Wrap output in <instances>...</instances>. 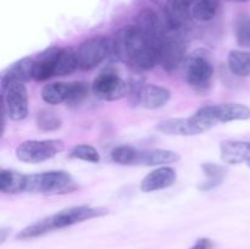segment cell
<instances>
[{
  "label": "cell",
  "instance_id": "1",
  "mask_svg": "<svg viewBox=\"0 0 250 249\" xmlns=\"http://www.w3.org/2000/svg\"><path fill=\"white\" fill-rule=\"evenodd\" d=\"M114 55L138 70H150L160 63L159 44L137 24L126 26L117 32L114 38Z\"/></svg>",
  "mask_w": 250,
  "mask_h": 249
},
{
  "label": "cell",
  "instance_id": "2",
  "mask_svg": "<svg viewBox=\"0 0 250 249\" xmlns=\"http://www.w3.org/2000/svg\"><path fill=\"white\" fill-rule=\"evenodd\" d=\"M77 188L72 176L65 171H48L27 176L26 192L66 194Z\"/></svg>",
  "mask_w": 250,
  "mask_h": 249
},
{
  "label": "cell",
  "instance_id": "3",
  "mask_svg": "<svg viewBox=\"0 0 250 249\" xmlns=\"http://www.w3.org/2000/svg\"><path fill=\"white\" fill-rule=\"evenodd\" d=\"M78 68L93 70L109 56L114 55V39L105 36H97L85 39L76 49Z\"/></svg>",
  "mask_w": 250,
  "mask_h": 249
},
{
  "label": "cell",
  "instance_id": "4",
  "mask_svg": "<svg viewBox=\"0 0 250 249\" xmlns=\"http://www.w3.org/2000/svg\"><path fill=\"white\" fill-rule=\"evenodd\" d=\"M65 149L61 139H31L20 144L16 148V156L26 164H39L54 158Z\"/></svg>",
  "mask_w": 250,
  "mask_h": 249
},
{
  "label": "cell",
  "instance_id": "5",
  "mask_svg": "<svg viewBox=\"0 0 250 249\" xmlns=\"http://www.w3.org/2000/svg\"><path fill=\"white\" fill-rule=\"evenodd\" d=\"M107 209L105 208H94L88 207V205H80V207H71L58 211L56 214L50 215L45 217L46 229L49 232H53L55 229L66 228L72 225L80 224V222L87 221V220L95 219V217L104 216L107 214Z\"/></svg>",
  "mask_w": 250,
  "mask_h": 249
},
{
  "label": "cell",
  "instance_id": "6",
  "mask_svg": "<svg viewBox=\"0 0 250 249\" xmlns=\"http://www.w3.org/2000/svg\"><path fill=\"white\" fill-rule=\"evenodd\" d=\"M4 112L12 121H22L28 116L29 103L26 85L22 82H11L1 87Z\"/></svg>",
  "mask_w": 250,
  "mask_h": 249
},
{
  "label": "cell",
  "instance_id": "7",
  "mask_svg": "<svg viewBox=\"0 0 250 249\" xmlns=\"http://www.w3.org/2000/svg\"><path fill=\"white\" fill-rule=\"evenodd\" d=\"M93 95L104 102H115L128 95V82L119 73L106 70L98 75L90 87Z\"/></svg>",
  "mask_w": 250,
  "mask_h": 249
},
{
  "label": "cell",
  "instance_id": "8",
  "mask_svg": "<svg viewBox=\"0 0 250 249\" xmlns=\"http://www.w3.org/2000/svg\"><path fill=\"white\" fill-rule=\"evenodd\" d=\"M187 43L185 33H173L167 32L159 45V55L163 68L167 72H173L182 63L186 58Z\"/></svg>",
  "mask_w": 250,
  "mask_h": 249
},
{
  "label": "cell",
  "instance_id": "9",
  "mask_svg": "<svg viewBox=\"0 0 250 249\" xmlns=\"http://www.w3.org/2000/svg\"><path fill=\"white\" fill-rule=\"evenodd\" d=\"M214 77V66L204 54L194 53L185 63V78L189 85L198 90L210 87Z\"/></svg>",
  "mask_w": 250,
  "mask_h": 249
},
{
  "label": "cell",
  "instance_id": "10",
  "mask_svg": "<svg viewBox=\"0 0 250 249\" xmlns=\"http://www.w3.org/2000/svg\"><path fill=\"white\" fill-rule=\"evenodd\" d=\"M171 92L168 88L158 84H144L139 92L134 105H141L144 109L155 110L163 107L170 102Z\"/></svg>",
  "mask_w": 250,
  "mask_h": 249
},
{
  "label": "cell",
  "instance_id": "11",
  "mask_svg": "<svg viewBox=\"0 0 250 249\" xmlns=\"http://www.w3.org/2000/svg\"><path fill=\"white\" fill-rule=\"evenodd\" d=\"M177 180V173L170 166H159L149 172L141 182V190L144 193L156 192L171 187Z\"/></svg>",
  "mask_w": 250,
  "mask_h": 249
},
{
  "label": "cell",
  "instance_id": "12",
  "mask_svg": "<svg viewBox=\"0 0 250 249\" xmlns=\"http://www.w3.org/2000/svg\"><path fill=\"white\" fill-rule=\"evenodd\" d=\"M33 68H34V59L26 56L16 62L11 63L6 70L2 72L0 84L6 85L11 82H27V81L33 80Z\"/></svg>",
  "mask_w": 250,
  "mask_h": 249
},
{
  "label": "cell",
  "instance_id": "13",
  "mask_svg": "<svg viewBox=\"0 0 250 249\" xmlns=\"http://www.w3.org/2000/svg\"><path fill=\"white\" fill-rule=\"evenodd\" d=\"M221 160L229 165H237L250 159V142L224 141L220 144Z\"/></svg>",
  "mask_w": 250,
  "mask_h": 249
},
{
  "label": "cell",
  "instance_id": "14",
  "mask_svg": "<svg viewBox=\"0 0 250 249\" xmlns=\"http://www.w3.org/2000/svg\"><path fill=\"white\" fill-rule=\"evenodd\" d=\"M58 46H51L42 51L34 59L33 80L46 81L51 77H55V61L59 53Z\"/></svg>",
  "mask_w": 250,
  "mask_h": 249
},
{
  "label": "cell",
  "instance_id": "15",
  "mask_svg": "<svg viewBox=\"0 0 250 249\" xmlns=\"http://www.w3.org/2000/svg\"><path fill=\"white\" fill-rule=\"evenodd\" d=\"M212 111H214V116L217 124L243 121V120L250 119V107L243 104H236V103L212 105Z\"/></svg>",
  "mask_w": 250,
  "mask_h": 249
},
{
  "label": "cell",
  "instance_id": "16",
  "mask_svg": "<svg viewBox=\"0 0 250 249\" xmlns=\"http://www.w3.org/2000/svg\"><path fill=\"white\" fill-rule=\"evenodd\" d=\"M181 159L180 154L167 149H148L139 151L137 164L146 166H166L177 163Z\"/></svg>",
  "mask_w": 250,
  "mask_h": 249
},
{
  "label": "cell",
  "instance_id": "17",
  "mask_svg": "<svg viewBox=\"0 0 250 249\" xmlns=\"http://www.w3.org/2000/svg\"><path fill=\"white\" fill-rule=\"evenodd\" d=\"M27 176L14 170L0 171V190L6 194H17L26 190Z\"/></svg>",
  "mask_w": 250,
  "mask_h": 249
},
{
  "label": "cell",
  "instance_id": "18",
  "mask_svg": "<svg viewBox=\"0 0 250 249\" xmlns=\"http://www.w3.org/2000/svg\"><path fill=\"white\" fill-rule=\"evenodd\" d=\"M71 82H54L44 85L41 97L44 103L49 105H59L67 102L70 94Z\"/></svg>",
  "mask_w": 250,
  "mask_h": 249
},
{
  "label": "cell",
  "instance_id": "19",
  "mask_svg": "<svg viewBox=\"0 0 250 249\" xmlns=\"http://www.w3.org/2000/svg\"><path fill=\"white\" fill-rule=\"evenodd\" d=\"M156 129L170 136H195L194 127L190 119H168L161 121Z\"/></svg>",
  "mask_w": 250,
  "mask_h": 249
},
{
  "label": "cell",
  "instance_id": "20",
  "mask_svg": "<svg viewBox=\"0 0 250 249\" xmlns=\"http://www.w3.org/2000/svg\"><path fill=\"white\" fill-rule=\"evenodd\" d=\"M78 68L77 55L72 48H60L55 61V76H67Z\"/></svg>",
  "mask_w": 250,
  "mask_h": 249
},
{
  "label": "cell",
  "instance_id": "21",
  "mask_svg": "<svg viewBox=\"0 0 250 249\" xmlns=\"http://www.w3.org/2000/svg\"><path fill=\"white\" fill-rule=\"evenodd\" d=\"M219 9V0H197L190 5V16L199 22L211 21L217 15Z\"/></svg>",
  "mask_w": 250,
  "mask_h": 249
},
{
  "label": "cell",
  "instance_id": "22",
  "mask_svg": "<svg viewBox=\"0 0 250 249\" xmlns=\"http://www.w3.org/2000/svg\"><path fill=\"white\" fill-rule=\"evenodd\" d=\"M227 63L234 76L250 77V51L231 50L227 58Z\"/></svg>",
  "mask_w": 250,
  "mask_h": 249
},
{
  "label": "cell",
  "instance_id": "23",
  "mask_svg": "<svg viewBox=\"0 0 250 249\" xmlns=\"http://www.w3.org/2000/svg\"><path fill=\"white\" fill-rule=\"evenodd\" d=\"M202 170L204 171L208 177V180L200 183L199 186V189L203 190V192H208V190L219 187L222 181H224L225 176H226V170H225L224 166H220L217 164H203Z\"/></svg>",
  "mask_w": 250,
  "mask_h": 249
},
{
  "label": "cell",
  "instance_id": "24",
  "mask_svg": "<svg viewBox=\"0 0 250 249\" xmlns=\"http://www.w3.org/2000/svg\"><path fill=\"white\" fill-rule=\"evenodd\" d=\"M36 124L44 132L56 131L61 127V117L51 109H42L37 112Z\"/></svg>",
  "mask_w": 250,
  "mask_h": 249
},
{
  "label": "cell",
  "instance_id": "25",
  "mask_svg": "<svg viewBox=\"0 0 250 249\" xmlns=\"http://www.w3.org/2000/svg\"><path fill=\"white\" fill-rule=\"evenodd\" d=\"M234 37L242 48H250V15L241 14L234 21Z\"/></svg>",
  "mask_w": 250,
  "mask_h": 249
},
{
  "label": "cell",
  "instance_id": "26",
  "mask_svg": "<svg viewBox=\"0 0 250 249\" xmlns=\"http://www.w3.org/2000/svg\"><path fill=\"white\" fill-rule=\"evenodd\" d=\"M139 151L131 145H120L116 146L111 151V159L114 163L120 165H132L137 164Z\"/></svg>",
  "mask_w": 250,
  "mask_h": 249
},
{
  "label": "cell",
  "instance_id": "27",
  "mask_svg": "<svg viewBox=\"0 0 250 249\" xmlns=\"http://www.w3.org/2000/svg\"><path fill=\"white\" fill-rule=\"evenodd\" d=\"M89 94V87L85 82L82 81H76V82H71L70 94H68V99L66 104L70 106H77L81 105Z\"/></svg>",
  "mask_w": 250,
  "mask_h": 249
},
{
  "label": "cell",
  "instance_id": "28",
  "mask_svg": "<svg viewBox=\"0 0 250 249\" xmlns=\"http://www.w3.org/2000/svg\"><path fill=\"white\" fill-rule=\"evenodd\" d=\"M70 158L78 159V160L87 161V163L98 164L100 161L99 151L92 145L88 144H81V145H76L75 148L71 150Z\"/></svg>",
  "mask_w": 250,
  "mask_h": 249
},
{
  "label": "cell",
  "instance_id": "29",
  "mask_svg": "<svg viewBox=\"0 0 250 249\" xmlns=\"http://www.w3.org/2000/svg\"><path fill=\"white\" fill-rule=\"evenodd\" d=\"M190 249H214V243L209 238H200Z\"/></svg>",
  "mask_w": 250,
  "mask_h": 249
},
{
  "label": "cell",
  "instance_id": "30",
  "mask_svg": "<svg viewBox=\"0 0 250 249\" xmlns=\"http://www.w3.org/2000/svg\"><path fill=\"white\" fill-rule=\"evenodd\" d=\"M10 229L9 228H1V232H0V234H1V239H0V242L1 243H4L5 242V238H6V234L9 233Z\"/></svg>",
  "mask_w": 250,
  "mask_h": 249
},
{
  "label": "cell",
  "instance_id": "31",
  "mask_svg": "<svg viewBox=\"0 0 250 249\" xmlns=\"http://www.w3.org/2000/svg\"><path fill=\"white\" fill-rule=\"evenodd\" d=\"M183 1H185L186 4H188L190 6V5H192L194 1H197V0H183Z\"/></svg>",
  "mask_w": 250,
  "mask_h": 249
},
{
  "label": "cell",
  "instance_id": "32",
  "mask_svg": "<svg viewBox=\"0 0 250 249\" xmlns=\"http://www.w3.org/2000/svg\"><path fill=\"white\" fill-rule=\"evenodd\" d=\"M247 165H248V166H249V167H250V159H249V160H248V161H247Z\"/></svg>",
  "mask_w": 250,
  "mask_h": 249
},
{
  "label": "cell",
  "instance_id": "33",
  "mask_svg": "<svg viewBox=\"0 0 250 249\" xmlns=\"http://www.w3.org/2000/svg\"><path fill=\"white\" fill-rule=\"evenodd\" d=\"M233 1H247V0H233Z\"/></svg>",
  "mask_w": 250,
  "mask_h": 249
}]
</instances>
